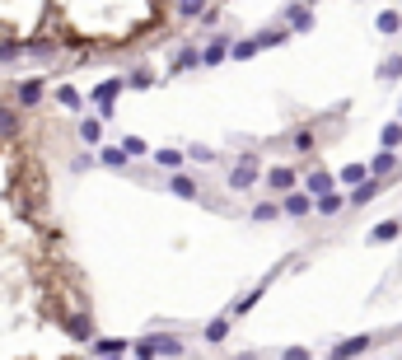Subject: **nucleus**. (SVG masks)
I'll use <instances>...</instances> for the list:
<instances>
[{
  "label": "nucleus",
  "instance_id": "f257e3e1",
  "mask_svg": "<svg viewBox=\"0 0 402 360\" xmlns=\"http://www.w3.org/2000/svg\"><path fill=\"white\" fill-rule=\"evenodd\" d=\"M281 216H290V220H304V216H313V197H309L304 188L281 192Z\"/></svg>",
  "mask_w": 402,
  "mask_h": 360
},
{
  "label": "nucleus",
  "instance_id": "f03ea898",
  "mask_svg": "<svg viewBox=\"0 0 402 360\" xmlns=\"http://www.w3.org/2000/svg\"><path fill=\"white\" fill-rule=\"evenodd\" d=\"M262 183H267V192H290V188H299V169L295 164H276V169H267L262 173Z\"/></svg>",
  "mask_w": 402,
  "mask_h": 360
},
{
  "label": "nucleus",
  "instance_id": "7ed1b4c3",
  "mask_svg": "<svg viewBox=\"0 0 402 360\" xmlns=\"http://www.w3.org/2000/svg\"><path fill=\"white\" fill-rule=\"evenodd\" d=\"M285 145H290L295 155H318V126H295L290 136H285Z\"/></svg>",
  "mask_w": 402,
  "mask_h": 360
},
{
  "label": "nucleus",
  "instance_id": "20e7f679",
  "mask_svg": "<svg viewBox=\"0 0 402 360\" xmlns=\"http://www.w3.org/2000/svg\"><path fill=\"white\" fill-rule=\"evenodd\" d=\"M140 356H183V342L178 337H145V342H136Z\"/></svg>",
  "mask_w": 402,
  "mask_h": 360
},
{
  "label": "nucleus",
  "instance_id": "39448f33",
  "mask_svg": "<svg viewBox=\"0 0 402 360\" xmlns=\"http://www.w3.org/2000/svg\"><path fill=\"white\" fill-rule=\"evenodd\" d=\"M341 211H346V197H341L337 188H332V192H318V197H313V216H323V220H337Z\"/></svg>",
  "mask_w": 402,
  "mask_h": 360
},
{
  "label": "nucleus",
  "instance_id": "423d86ee",
  "mask_svg": "<svg viewBox=\"0 0 402 360\" xmlns=\"http://www.w3.org/2000/svg\"><path fill=\"white\" fill-rule=\"evenodd\" d=\"M379 192H384V178H374V173H370V178H360V183H356V192L346 197V206H370Z\"/></svg>",
  "mask_w": 402,
  "mask_h": 360
},
{
  "label": "nucleus",
  "instance_id": "0eeeda50",
  "mask_svg": "<svg viewBox=\"0 0 402 360\" xmlns=\"http://www.w3.org/2000/svg\"><path fill=\"white\" fill-rule=\"evenodd\" d=\"M169 192H173V197H187V202H197V197H201V183L192 178V173L173 169V178H169Z\"/></svg>",
  "mask_w": 402,
  "mask_h": 360
},
{
  "label": "nucleus",
  "instance_id": "6e6552de",
  "mask_svg": "<svg viewBox=\"0 0 402 360\" xmlns=\"http://www.w3.org/2000/svg\"><path fill=\"white\" fill-rule=\"evenodd\" d=\"M299 188L309 192V197H318V192H332V188H337V178H332L327 169H309L304 178H299Z\"/></svg>",
  "mask_w": 402,
  "mask_h": 360
},
{
  "label": "nucleus",
  "instance_id": "1a4fd4ad",
  "mask_svg": "<svg viewBox=\"0 0 402 360\" xmlns=\"http://www.w3.org/2000/svg\"><path fill=\"white\" fill-rule=\"evenodd\" d=\"M285 24H290V33H309V29H313V15H309V5H299V0H290V5H285Z\"/></svg>",
  "mask_w": 402,
  "mask_h": 360
},
{
  "label": "nucleus",
  "instance_id": "9d476101",
  "mask_svg": "<svg viewBox=\"0 0 402 360\" xmlns=\"http://www.w3.org/2000/svg\"><path fill=\"white\" fill-rule=\"evenodd\" d=\"M370 173H374V178H384V183H388V178L398 173V150H388V145H384V150H379V155L370 159Z\"/></svg>",
  "mask_w": 402,
  "mask_h": 360
},
{
  "label": "nucleus",
  "instance_id": "9b49d317",
  "mask_svg": "<svg viewBox=\"0 0 402 360\" xmlns=\"http://www.w3.org/2000/svg\"><path fill=\"white\" fill-rule=\"evenodd\" d=\"M230 57V33H220V38H211L206 47H201V66H220Z\"/></svg>",
  "mask_w": 402,
  "mask_h": 360
},
{
  "label": "nucleus",
  "instance_id": "f8f14e48",
  "mask_svg": "<svg viewBox=\"0 0 402 360\" xmlns=\"http://www.w3.org/2000/svg\"><path fill=\"white\" fill-rule=\"evenodd\" d=\"M38 98H43V80H24L15 89V103L19 108H38Z\"/></svg>",
  "mask_w": 402,
  "mask_h": 360
},
{
  "label": "nucleus",
  "instance_id": "ddd939ff",
  "mask_svg": "<svg viewBox=\"0 0 402 360\" xmlns=\"http://www.w3.org/2000/svg\"><path fill=\"white\" fill-rule=\"evenodd\" d=\"M201 66V52L192 47V43H187L183 52H178V57H173V75H183V70H197Z\"/></svg>",
  "mask_w": 402,
  "mask_h": 360
},
{
  "label": "nucleus",
  "instance_id": "4468645a",
  "mask_svg": "<svg viewBox=\"0 0 402 360\" xmlns=\"http://www.w3.org/2000/svg\"><path fill=\"white\" fill-rule=\"evenodd\" d=\"M398 234H402V220H384V225L370 230V243H393Z\"/></svg>",
  "mask_w": 402,
  "mask_h": 360
},
{
  "label": "nucleus",
  "instance_id": "2eb2a0df",
  "mask_svg": "<svg viewBox=\"0 0 402 360\" xmlns=\"http://www.w3.org/2000/svg\"><path fill=\"white\" fill-rule=\"evenodd\" d=\"M206 5H211V0H173V15L183 19V24H192V19H197Z\"/></svg>",
  "mask_w": 402,
  "mask_h": 360
},
{
  "label": "nucleus",
  "instance_id": "dca6fc26",
  "mask_svg": "<svg viewBox=\"0 0 402 360\" xmlns=\"http://www.w3.org/2000/svg\"><path fill=\"white\" fill-rule=\"evenodd\" d=\"M201 337H206V342H211V346H225V337H230V318H211Z\"/></svg>",
  "mask_w": 402,
  "mask_h": 360
},
{
  "label": "nucleus",
  "instance_id": "f3484780",
  "mask_svg": "<svg viewBox=\"0 0 402 360\" xmlns=\"http://www.w3.org/2000/svg\"><path fill=\"white\" fill-rule=\"evenodd\" d=\"M374 337H351V342H337L332 346V356H360V351H370Z\"/></svg>",
  "mask_w": 402,
  "mask_h": 360
},
{
  "label": "nucleus",
  "instance_id": "a211bd4d",
  "mask_svg": "<svg viewBox=\"0 0 402 360\" xmlns=\"http://www.w3.org/2000/svg\"><path fill=\"white\" fill-rule=\"evenodd\" d=\"M80 141H89V145L103 141V117H84L80 122Z\"/></svg>",
  "mask_w": 402,
  "mask_h": 360
},
{
  "label": "nucleus",
  "instance_id": "6ab92c4d",
  "mask_svg": "<svg viewBox=\"0 0 402 360\" xmlns=\"http://www.w3.org/2000/svg\"><path fill=\"white\" fill-rule=\"evenodd\" d=\"M126 84H131V89H150V84H155V70H150V66H131Z\"/></svg>",
  "mask_w": 402,
  "mask_h": 360
},
{
  "label": "nucleus",
  "instance_id": "aec40b11",
  "mask_svg": "<svg viewBox=\"0 0 402 360\" xmlns=\"http://www.w3.org/2000/svg\"><path fill=\"white\" fill-rule=\"evenodd\" d=\"M262 295H267V285H258V290H248L244 299H234V309H230V313H234V318H244V313L253 309V304H258V299H262Z\"/></svg>",
  "mask_w": 402,
  "mask_h": 360
},
{
  "label": "nucleus",
  "instance_id": "412c9836",
  "mask_svg": "<svg viewBox=\"0 0 402 360\" xmlns=\"http://www.w3.org/2000/svg\"><path fill=\"white\" fill-rule=\"evenodd\" d=\"M285 38H290V29H262V33H258V52H262V47H281Z\"/></svg>",
  "mask_w": 402,
  "mask_h": 360
},
{
  "label": "nucleus",
  "instance_id": "4be33fe9",
  "mask_svg": "<svg viewBox=\"0 0 402 360\" xmlns=\"http://www.w3.org/2000/svg\"><path fill=\"white\" fill-rule=\"evenodd\" d=\"M98 159H103L108 169H126V159H131V155H126L122 145H103V155H98Z\"/></svg>",
  "mask_w": 402,
  "mask_h": 360
},
{
  "label": "nucleus",
  "instance_id": "5701e85b",
  "mask_svg": "<svg viewBox=\"0 0 402 360\" xmlns=\"http://www.w3.org/2000/svg\"><path fill=\"white\" fill-rule=\"evenodd\" d=\"M276 216H281L276 202H258V206H253V225H271Z\"/></svg>",
  "mask_w": 402,
  "mask_h": 360
},
{
  "label": "nucleus",
  "instance_id": "b1692460",
  "mask_svg": "<svg viewBox=\"0 0 402 360\" xmlns=\"http://www.w3.org/2000/svg\"><path fill=\"white\" fill-rule=\"evenodd\" d=\"M230 57H234V61H248V57H258V38H244V43H230Z\"/></svg>",
  "mask_w": 402,
  "mask_h": 360
},
{
  "label": "nucleus",
  "instance_id": "393cba45",
  "mask_svg": "<svg viewBox=\"0 0 402 360\" xmlns=\"http://www.w3.org/2000/svg\"><path fill=\"white\" fill-rule=\"evenodd\" d=\"M155 159H159V169H183L187 150H155Z\"/></svg>",
  "mask_w": 402,
  "mask_h": 360
},
{
  "label": "nucleus",
  "instance_id": "a878e982",
  "mask_svg": "<svg viewBox=\"0 0 402 360\" xmlns=\"http://www.w3.org/2000/svg\"><path fill=\"white\" fill-rule=\"evenodd\" d=\"M360 178H370V164H346L337 173V183H360Z\"/></svg>",
  "mask_w": 402,
  "mask_h": 360
},
{
  "label": "nucleus",
  "instance_id": "bb28decb",
  "mask_svg": "<svg viewBox=\"0 0 402 360\" xmlns=\"http://www.w3.org/2000/svg\"><path fill=\"white\" fill-rule=\"evenodd\" d=\"M379 33H402V10H384L379 15Z\"/></svg>",
  "mask_w": 402,
  "mask_h": 360
},
{
  "label": "nucleus",
  "instance_id": "cd10ccee",
  "mask_svg": "<svg viewBox=\"0 0 402 360\" xmlns=\"http://www.w3.org/2000/svg\"><path fill=\"white\" fill-rule=\"evenodd\" d=\"M384 145H388V150H398V145H402V117L384 126Z\"/></svg>",
  "mask_w": 402,
  "mask_h": 360
},
{
  "label": "nucleus",
  "instance_id": "c85d7f7f",
  "mask_svg": "<svg viewBox=\"0 0 402 360\" xmlns=\"http://www.w3.org/2000/svg\"><path fill=\"white\" fill-rule=\"evenodd\" d=\"M57 103H61V108H70V112H75V108H80V94H75V89H70V84H61V89H57Z\"/></svg>",
  "mask_w": 402,
  "mask_h": 360
},
{
  "label": "nucleus",
  "instance_id": "c756f323",
  "mask_svg": "<svg viewBox=\"0 0 402 360\" xmlns=\"http://www.w3.org/2000/svg\"><path fill=\"white\" fill-rule=\"evenodd\" d=\"M402 75V57H388L384 66H379V80H398Z\"/></svg>",
  "mask_w": 402,
  "mask_h": 360
},
{
  "label": "nucleus",
  "instance_id": "7c9ffc66",
  "mask_svg": "<svg viewBox=\"0 0 402 360\" xmlns=\"http://www.w3.org/2000/svg\"><path fill=\"white\" fill-rule=\"evenodd\" d=\"M122 150H126V155H131V159H140V155H145V150H150V145L140 141V136H126V141H122Z\"/></svg>",
  "mask_w": 402,
  "mask_h": 360
},
{
  "label": "nucleus",
  "instance_id": "2f4dec72",
  "mask_svg": "<svg viewBox=\"0 0 402 360\" xmlns=\"http://www.w3.org/2000/svg\"><path fill=\"white\" fill-rule=\"evenodd\" d=\"M187 159H197V164H216V150H206V145H192Z\"/></svg>",
  "mask_w": 402,
  "mask_h": 360
},
{
  "label": "nucleus",
  "instance_id": "473e14b6",
  "mask_svg": "<svg viewBox=\"0 0 402 360\" xmlns=\"http://www.w3.org/2000/svg\"><path fill=\"white\" fill-rule=\"evenodd\" d=\"M304 5H318V0H304Z\"/></svg>",
  "mask_w": 402,
  "mask_h": 360
},
{
  "label": "nucleus",
  "instance_id": "72a5a7b5",
  "mask_svg": "<svg viewBox=\"0 0 402 360\" xmlns=\"http://www.w3.org/2000/svg\"><path fill=\"white\" fill-rule=\"evenodd\" d=\"M398 10H402V0H398Z\"/></svg>",
  "mask_w": 402,
  "mask_h": 360
},
{
  "label": "nucleus",
  "instance_id": "f704fd0d",
  "mask_svg": "<svg viewBox=\"0 0 402 360\" xmlns=\"http://www.w3.org/2000/svg\"><path fill=\"white\" fill-rule=\"evenodd\" d=\"M398 173H402V164H398Z\"/></svg>",
  "mask_w": 402,
  "mask_h": 360
},
{
  "label": "nucleus",
  "instance_id": "c9c22d12",
  "mask_svg": "<svg viewBox=\"0 0 402 360\" xmlns=\"http://www.w3.org/2000/svg\"><path fill=\"white\" fill-rule=\"evenodd\" d=\"M398 117H402V112H398Z\"/></svg>",
  "mask_w": 402,
  "mask_h": 360
},
{
  "label": "nucleus",
  "instance_id": "e433bc0d",
  "mask_svg": "<svg viewBox=\"0 0 402 360\" xmlns=\"http://www.w3.org/2000/svg\"><path fill=\"white\" fill-rule=\"evenodd\" d=\"M398 38H402V33H398Z\"/></svg>",
  "mask_w": 402,
  "mask_h": 360
}]
</instances>
